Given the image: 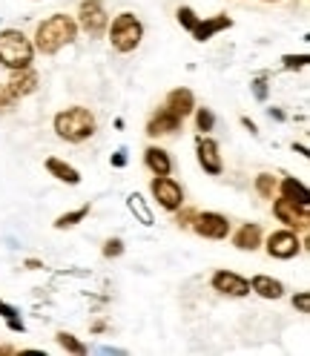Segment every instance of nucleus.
<instances>
[{"label": "nucleus", "instance_id": "1", "mask_svg": "<svg viewBox=\"0 0 310 356\" xmlns=\"http://www.w3.org/2000/svg\"><path fill=\"white\" fill-rule=\"evenodd\" d=\"M78 38V24L70 15H52L47 17L35 32V47L43 55H55L58 49H63L66 43H72Z\"/></svg>", "mask_w": 310, "mask_h": 356}, {"label": "nucleus", "instance_id": "2", "mask_svg": "<svg viewBox=\"0 0 310 356\" xmlns=\"http://www.w3.org/2000/svg\"><path fill=\"white\" fill-rule=\"evenodd\" d=\"M55 132L63 141L81 144L95 132V115L83 106H70V109H63V113L55 115Z\"/></svg>", "mask_w": 310, "mask_h": 356}, {"label": "nucleus", "instance_id": "3", "mask_svg": "<svg viewBox=\"0 0 310 356\" xmlns=\"http://www.w3.org/2000/svg\"><path fill=\"white\" fill-rule=\"evenodd\" d=\"M32 43L24 32L17 29H3L0 32V63L6 66V70H26L32 63Z\"/></svg>", "mask_w": 310, "mask_h": 356}, {"label": "nucleus", "instance_id": "4", "mask_svg": "<svg viewBox=\"0 0 310 356\" xmlns=\"http://www.w3.org/2000/svg\"><path fill=\"white\" fill-rule=\"evenodd\" d=\"M141 38H144V26L132 12H121L113 20V26H109V43H113L115 52H132L141 43Z\"/></svg>", "mask_w": 310, "mask_h": 356}, {"label": "nucleus", "instance_id": "5", "mask_svg": "<svg viewBox=\"0 0 310 356\" xmlns=\"http://www.w3.org/2000/svg\"><path fill=\"white\" fill-rule=\"evenodd\" d=\"M149 190L155 195V202H158L164 210H179L184 204V193H181V187L175 184L170 175H155Z\"/></svg>", "mask_w": 310, "mask_h": 356}, {"label": "nucleus", "instance_id": "6", "mask_svg": "<svg viewBox=\"0 0 310 356\" xmlns=\"http://www.w3.org/2000/svg\"><path fill=\"white\" fill-rule=\"evenodd\" d=\"M190 227L198 236H204V238H227L230 221H227V216H221V213H202V216L193 218Z\"/></svg>", "mask_w": 310, "mask_h": 356}, {"label": "nucleus", "instance_id": "7", "mask_svg": "<svg viewBox=\"0 0 310 356\" xmlns=\"http://www.w3.org/2000/svg\"><path fill=\"white\" fill-rule=\"evenodd\" d=\"M299 250H302V241L293 230H279V233H270L268 238V253L273 259H293L299 256Z\"/></svg>", "mask_w": 310, "mask_h": 356}, {"label": "nucleus", "instance_id": "8", "mask_svg": "<svg viewBox=\"0 0 310 356\" xmlns=\"http://www.w3.org/2000/svg\"><path fill=\"white\" fill-rule=\"evenodd\" d=\"M78 24L90 35H101L106 29V12L101 6V0H83L78 12Z\"/></svg>", "mask_w": 310, "mask_h": 356}, {"label": "nucleus", "instance_id": "9", "mask_svg": "<svg viewBox=\"0 0 310 356\" xmlns=\"http://www.w3.org/2000/svg\"><path fill=\"white\" fill-rule=\"evenodd\" d=\"M273 213H276V218L282 221V225L293 227V230H307V210L293 204V202H287V198H276Z\"/></svg>", "mask_w": 310, "mask_h": 356}, {"label": "nucleus", "instance_id": "10", "mask_svg": "<svg viewBox=\"0 0 310 356\" xmlns=\"http://www.w3.org/2000/svg\"><path fill=\"white\" fill-rule=\"evenodd\" d=\"M195 155H198V164L204 167V172L210 175H221L225 164H221V152H218V144L213 138H198L195 141Z\"/></svg>", "mask_w": 310, "mask_h": 356}, {"label": "nucleus", "instance_id": "11", "mask_svg": "<svg viewBox=\"0 0 310 356\" xmlns=\"http://www.w3.org/2000/svg\"><path fill=\"white\" fill-rule=\"evenodd\" d=\"M213 291L225 293V296H247V293H250V282L241 279L238 273L218 270V273L213 276Z\"/></svg>", "mask_w": 310, "mask_h": 356}, {"label": "nucleus", "instance_id": "12", "mask_svg": "<svg viewBox=\"0 0 310 356\" xmlns=\"http://www.w3.org/2000/svg\"><path fill=\"white\" fill-rule=\"evenodd\" d=\"M9 92L15 95V98H26V95H32L35 89H38V72L35 70H12V78H9Z\"/></svg>", "mask_w": 310, "mask_h": 356}, {"label": "nucleus", "instance_id": "13", "mask_svg": "<svg viewBox=\"0 0 310 356\" xmlns=\"http://www.w3.org/2000/svg\"><path fill=\"white\" fill-rule=\"evenodd\" d=\"M164 109H170L172 115H179L184 121L193 113V109H195V95L190 92V89H184V86L181 89H172V92L167 95V106Z\"/></svg>", "mask_w": 310, "mask_h": 356}, {"label": "nucleus", "instance_id": "14", "mask_svg": "<svg viewBox=\"0 0 310 356\" xmlns=\"http://www.w3.org/2000/svg\"><path fill=\"white\" fill-rule=\"evenodd\" d=\"M181 127V118L179 115H172L170 109H161L158 115H152L149 124H147V136L152 138H158V136H170V132H175Z\"/></svg>", "mask_w": 310, "mask_h": 356}, {"label": "nucleus", "instance_id": "15", "mask_svg": "<svg viewBox=\"0 0 310 356\" xmlns=\"http://www.w3.org/2000/svg\"><path fill=\"white\" fill-rule=\"evenodd\" d=\"M233 26V17H227V15H215V17H210V20H198V24L193 26V38L195 40H210L215 32H221V29H230Z\"/></svg>", "mask_w": 310, "mask_h": 356}, {"label": "nucleus", "instance_id": "16", "mask_svg": "<svg viewBox=\"0 0 310 356\" xmlns=\"http://www.w3.org/2000/svg\"><path fill=\"white\" fill-rule=\"evenodd\" d=\"M250 291H256L261 299H282L284 284L279 279H270V276H253L250 279Z\"/></svg>", "mask_w": 310, "mask_h": 356}, {"label": "nucleus", "instance_id": "17", "mask_svg": "<svg viewBox=\"0 0 310 356\" xmlns=\"http://www.w3.org/2000/svg\"><path fill=\"white\" fill-rule=\"evenodd\" d=\"M144 161H147V167H149L155 175H170V170H172L170 155H167V149H161V147H147V149H144Z\"/></svg>", "mask_w": 310, "mask_h": 356}, {"label": "nucleus", "instance_id": "18", "mask_svg": "<svg viewBox=\"0 0 310 356\" xmlns=\"http://www.w3.org/2000/svg\"><path fill=\"white\" fill-rule=\"evenodd\" d=\"M282 198H287V202H293V204H299V207H304V210H307V204H310L307 187H304L302 181H296V178H284V181H282Z\"/></svg>", "mask_w": 310, "mask_h": 356}, {"label": "nucleus", "instance_id": "19", "mask_svg": "<svg viewBox=\"0 0 310 356\" xmlns=\"http://www.w3.org/2000/svg\"><path fill=\"white\" fill-rule=\"evenodd\" d=\"M233 244L238 250H256L261 244V227L259 225H245L238 227V233L233 236Z\"/></svg>", "mask_w": 310, "mask_h": 356}, {"label": "nucleus", "instance_id": "20", "mask_svg": "<svg viewBox=\"0 0 310 356\" xmlns=\"http://www.w3.org/2000/svg\"><path fill=\"white\" fill-rule=\"evenodd\" d=\"M47 170H49V175H55L63 184H81V172L60 159H47Z\"/></svg>", "mask_w": 310, "mask_h": 356}, {"label": "nucleus", "instance_id": "21", "mask_svg": "<svg viewBox=\"0 0 310 356\" xmlns=\"http://www.w3.org/2000/svg\"><path fill=\"white\" fill-rule=\"evenodd\" d=\"M127 207H129L132 213L138 216V221H141V225H147V227L152 225V210L147 207V202H144V198H141L138 193H132V195L127 198Z\"/></svg>", "mask_w": 310, "mask_h": 356}, {"label": "nucleus", "instance_id": "22", "mask_svg": "<svg viewBox=\"0 0 310 356\" xmlns=\"http://www.w3.org/2000/svg\"><path fill=\"white\" fill-rule=\"evenodd\" d=\"M86 216H90V204H83V207H78V210H72V213H63V216H58V218H55V230L75 227L78 221H83Z\"/></svg>", "mask_w": 310, "mask_h": 356}, {"label": "nucleus", "instance_id": "23", "mask_svg": "<svg viewBox=\"0 0 310 356\" xmlns=\"http://www.w3.org/2000/svg\"><path fill=\"white\" fill-rule=\"evenodd\" d=\"M55 339H58V345H60L63 350H70V353H78V356H83V353H86V345H83L81 339H75V337H72V333H66V330H60V333H58V337H55Z\"/></svg>", "mask_w": 310, "mask_h": 356}, {"label": "nucleus", "instance_id": "24", "mask_svg": "<svg viewBox=\"0 0 310 356\" xmlns=\"http://www.w3.org/2000/svg\"><path fill=\"white\" fill-rule=\"evenodd\" d=\"M256 193L261 198H273V193H276V175H270V172L256 175Z\"/></svg>", "mask_w": 310, "mask_h": 356}, {"label": "nucleus", "instance_id": "25", "mask_svg": "<svg viewBox=\"0 0 310 356\" xmlns=\"http://www.w3.org/2000/svg\"><path fill=\"white\" fill-rule=\"evenodd\" d=\"M0 316L6 319V325H9L12 330H24V319L17 316V307H12V305H3V302H0Z\"/></svg>", "mask_w": 310, "mask_h": 356}, {"label": "nucleus", "instance_id": "26", "mask_svg": "<svg viewBox=\"0 0 310 356\" xmlns=\"http://www.w3.org/2000/svg\"><path fill=\"white\" fill-rule=\"evenodd\" d=\"M195 124H198V129H202V132H210L213 129V124H215V115L210 113V109H198V113H195Z\"/></svg>", "mask_w": 310, "mask_h": 356}, {"label": "nucleus", "instance_id": "27", "mask_svg": "<svg viewBox=\"0 0 310 356\" xmlns=\"http://www.w3.org/2000/svg\"><path fill=\"white\" fill-rule=\"evenodd\" d=\"M179 24H181L187 32H193V26L198 24V15H195L190 6H181V9H179Z\"/></svg>", "mask_w": 310, "mask_h": 356}, {"label": "nucleus", "instance_id": "28", "mask_svg": "<svg viewBox=\"0 0 310 356\" xmlns=\"http://www.w3.org/2000/svg\"><path fill=\"white\" fill-rule=\"evenodd\" d=\"M307 55L302 52V55H284L282 58V63H284V70H304V66H307Z\"/></svg>", "mask_w": 310, "mask_h": 356}, {"label": "nucleus", "instance_id": "29", "mask_svg": "<svg viewBox=\"0 0 310 356\" xmlns=\"http://www.w3.org/2000/svg\"><path fill=\"white\" fill-rule=\"evenodd\" d=\"M124 253V241L121 238H109L106 244H104V256L106 259H118Z\"/></svg>", "mask_w": 310, "mask_h": 356}, {"label": "nucleus", "instance_id": "30", "mask_svg": "<svg viewBox=\"0 0 310 356\" xmlns=\"http://www.w3.org/2000/svg\"><path fill=\"white\" fill-rule=\"evenodd\" d=\"M15 95L9 92V86H0V113H9V109L15 106Z\"/></svg>", "mask_w": 310, "mask_h": 356}, {"label": "nucleus", "instance_id": "31", "mask_svg": "<svg viewBox=\"0 0 310 356\" xmlns=\"http://www.w3.org/2000/svg\"><path fill=\"white\" fill-rule=\"evenodd\" d=\"M293 307L299 310V314H310V293H307V291L296 293V296H293Z\"/></svg>", "mask_w": 310, "mask_h": 356}, {"label": "nucleus", "instance_id": "32", "mask_svg": "<svg viewBox=\"0 0 310 356\" xmlns=\"http://www.w3.org/2000/svg\"><path fill=\"white\" fill-rule=\"evenodd\" d=\"M250 86H253L256 101H268V81H264V78H256Z\"/></svg>", "mask_w": 310, "mask_h": 356}, {"label": "nucleus", "instance_id": "33", "mask_svg": "<svg viewBox=\"0 0 310 356\" xmlns=\"http://www.w3.org/2000/svg\"><path fill=\"white\" fill-rule=\"evenodd\" d=\"M193 218H195V213L193 210H184V213H179V218H175V221H179V227H190Z\"/></svg>", "mask_w": 310, "mask_h": 356}, {"label": "nucleus", "instance_id": "34", "mask_svg": "<svg viewBox=\"0 0 310 356\" xmlns=\"http://www.w3.org/2000/svg\"><path fill=\"white\" fill-rule=\"evenodd\" d=\"M113 167H127V149H118L113 155Z\"/></svg>", "mask_w": 310, "mask_h": 356}, {"label": "nucleus", "instance_id": "35", "mask_svg": "<svg viewBox=\"0 0 310 356\" xmlns=\"http://www.w3.org/2000/svg\"><path fill=\"white\" fill-rule=\"evenodd\" d=\"M241 124H245V129H250V136H259V127L250 118H241Z\"/></svg>", "mask_w": 310, "mask_h": 356}, {"label": "nucleus", "instance_id": "36", "mask_svg": "<svg viewBox=\"0 0 310 356\" xmlns=\"http://www.w3.org/2000/svg\"><path fill=\"white\" fill-rule=\"evenodd\" d=\"M26 267H29V270H40L43 261H38V259H26Z\"/></svg>", "mask_w": 310, "mask_h": 356}, {"label": "nucleus", "instance_id": "37", "mask_svg": "<svg viewBox=\"0 0 310 356\" xmlns=\"http://www.w3.org/2000/svg\"><path fill=\"white\" fill-rule=\"evenodd\" d=\"M270 118H276V121H282V118H284V113H282V109H270Z\"/></svg>", "mask_w": 310, "mask_h": 356}, {"label": "nucleus", "instance_id": "38", "mask_svg": "<svg viewBox=\"0 0 310 356\" xmlns=\"http://www.w3.org/2000/svg\"><path fill=\"white\" fill-rule=\"evenodd\" d=\"M293 149H296V152H299V155H307V147H304V144H299V147H296V144H293Z\"/></svg>", "mask_w": 310, "mask_h": 356}]
</instances>
